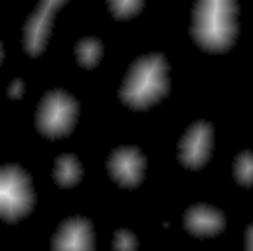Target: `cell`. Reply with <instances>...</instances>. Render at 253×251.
<instances>
[{
  "instance_id": "6da1fadb",
  "label": "cell",
  "mask_w": 253,
  "mask_h": 251,
  "mask_svg": "<svg viewBox=\"0 0 253 251\" xmlns=\"http://www.w3.org/2000/svg\"><path fill=\"white\" fill-rule=\"evenodd\" d=\"M237 4L233 0H200L192 12L190 34L194 42L210 53L227 51L239 32Z\"/></svg>"
},
{
  "instance_id": "7a4b0ae2",
  "label": "cell",
  "mask_w": 253,
  "mask_h": 251,
  "mask_svg": "<svg viewBox=\"0 0 253 251\" xmlns=\"http://www.w3.org/2000/svg\"><path fill=\"white\" fill-rule=\"evenodd\" d=\"M168 63L162 53H146L132 61L123 85L119 89V99L134 109L144 111L162 101L168 95Z\"/></svg>"
},
{
  "instance_id": "3957f363",
  "label": "cell",
  "mask_w": 253,
  "mask_h": 251,
  "mask_svg": "<svg viewBox=\"0 0 253 251\" xmlns=\"http://www.w3.org/2000/svg\"><path fill=\"white\" fill-rule=\"evenodd\" d=\"M34 186L28 172L18 164H6L0 170V215L16 223L34 209Z\"/></svg>"
},
{
  "instance_id": "277c9868",
  "label": "cell",
  "mask_w": 253,
  "mask_h": 251,
  "mask_svg": "<svg viewBox=\"0 0 253 251\" xmlns=\"http://www.w3.org/2000/svg\"><path fill=\"white\" fill-rule=\"evenodd\" d=\"M77 113L79 105L73 95L63 89H51L42 97L38 105L36 126L43 136L59 138L73 130Z\"/></svg>"
},
{
  "instance_id": "5b68a950",
  "label": "cell",
  "mask_w": 253,
  "mask_h": 251,
  "mask_svg": "<svg viewBox=\"0 0 253 251\" xmlns=\"http://www.w3.org/2000/svg\"><path fill=\"white\" fill-rule=\"evenodd\" d=\"M63 4H65V0H42L32 10V14L28 16V20L24 24V34H22L24 49L28 55L36 57L45 49L53 16Z\"/></svg>"
},
{
  "instance_id": "8992f818",
  "label": "cell",
  "mask_w": 253,
  "mask_h": 251,
  "mask_svg": "<svg viewBox=\"0 0 253 251\" xmlns=\"http://www.w3.org/2000/svg\"><path fill=\"white\" fill-rule=\"evenodd\" d=\"M213 144V130L208 121L192 123L178 142V160L182 166L190 170L202 168L211 154Z\"/></svg>"
},
{
  "instance_id": "52a82bcc",
  "label": "cell",
  "mask_w": 253,
  "mask_h": 251,
  "mask_svg": "<svg viewBox=\"0 0 253 251\" xmlns=\"http://www.w3.org/2000/svg\"><path fill=\"white\" fill-rule=\"evenodd\" d=\"M144 154L136 146H119L107 158L109 176L123 188H136L144 178Z\"/></svg>"
},
{
  "instance_id": "ba28073f",
  "label": "cell",
  "mask_w": 253,
  "mask_h": 251,
  "mask_svg": "<svg viewBox=\"0 0 253 251\" xmlns=\"http://www.w3.org/2000/svg\"><path fill=\"white\" fill-rule=\"evenodd\" d=\"M93 225L83 215L67 217L51 237V251H93Z\"/></svg>"
},
{
  "instance_id": "9c48e42d",
  "label": "cell",
  "mask_w": 253,
  "mask_h": 251,
  "mask_svg": "<svg viewBox=\"0 0 253 251\" xmlns=\"http://www.w3.org/2000/svg\"><path fill=\"white\" fill-rule=\"evenodd\" d=\"M184 229L196 237H213L225 227V215L208 204L190 206L184 211Z\"/></svg>"
},
{
  "instance_id": "30bf717a",
  "label": "cell",
  "mask_w": 253,
  "mask_h": 251,
  "mask_svg": "<svg viewBox=\"0 0 253 251\" xmlns=\"http://www.w3.org/2000/svg\"><path fill=\"white\" fill-rule=\"evenodd\" d=\"M83 176L81 162L73 154H59L53 164V180L61 188H71L75 186Z\"/></svg>"
},
{
  "instance_id": "8fae6325",
  "label": "cell",
  "mask_w": 253,
  "mask_h": 251,
  "mask_svg": "<svg viewBox=\"0 0 253 251\" xmlns=\"http://www.w3.org/2000/svg\"><path fill=\"white\" fill-rule=\"evenodd\" d=\"M103 55V43L97 38H81L75 43V57L83 69H93Z\"/></svg>"
},
{
  "instance_id": "7c38bea8",
  "label": "cell",
  "mask_w": 253,
  "mask_h": 251,
  "mask_svg": "<svg viewBox=\"0 0 253 251\" xmlns=\"http://www.w3.org/2000/svg\"><path fill=\"white\" fill-rule=\"evenodd\" d=\"M233 178L241 186H253V152L241 150L233 160Z\"/></svg>"
},
{
  "instance_id": "4fadbf2b",
  "label": "cell",
  "mask_w": 253,
  "mask_h": 251,
  "mask_svg": "<svg viewBox=\"0 0 253 251\" xmlns=\"http://www.w3.org/2000/svg\"><path fill=\"white\" fill-rule=\"evenodd\" d=\"M107 8L117 20H126L136 16L144 8V2L142 0H109Z\"/></svg>"
},
{
  "instance_id": "5bb4252c",
  "label": "cell",
  "mask_w": 253,
  "mask_h": 251,
  "mask_svg": "<svg viewBox=\"0 0 253 251\" xmlns=\"http://www.w3.org/2000/svg\"><path fill=\"white\" fill-rule=\"evenodd\" d=\"M138 241L130 229H117L113 235V249L115 251H136Z\"/></svg>"
},
{
  "instance_id": "9a60e30c",
  "label": "cell",
  "mask_w": 253,
  "mask_h": 251,
  "mask_svg": "<svg viewBox=\"0 0 253 251\" xmlns=\"http://www.w3.org/2000/svg\"><path fill=\"white\" fill-rule=\"evenodd\" d=\"M22 93H24V81L16 77V79L10 83V87H8V97H10V99H20Z\"/></svg>"
},
{
  "instance_id": "2e32d148",
  "label": "cell",
  "mask_w": 253,
  "mask_h": 251,
  "mask_svg": "<svg viewBox=\"0 0 253 251\" xmlns=\"http://www.w3.org/2000/svg\"><path fill=\"white\" fill-rule=\"evenodd\" d=\"M245 251H253V223H249L245 229Z\"/></svg>"
}]
</instances>
